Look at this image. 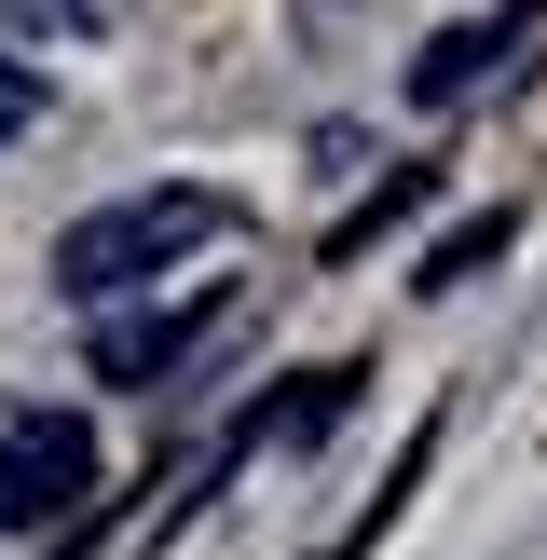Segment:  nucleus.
Returning a JSON list of instances; mask_svg holds the SVG:
<instances>
[{
  "mask_svg": "<svg viewBox=\"0 0 547 560\" xmlns=\"http://www.w3.org/2000/svg\"><path fill=\"white\" fill-rule=\"evenodd\" d=\"M206 233H233V191H124V206H96V219H69V233H55V288H69V301L164 288Z\"/></svg>",
  "mask_w": 547,
  "mask_h": 560,
  "instance_id": "obj_1",
  "label": "nucleus"
},
{
  "mask_svg": "<svg viewBox=\"0 0 547 560\" xmlns=\"http://www.w3.org/2000/svg\"><path fill=\"white\" fill-rule=\"evenodd\" d=\"M82 479H96V438H82L69 410H14V424H0V520H14V534H55V520L82 506Z\"/></svg>",
  "mask_w": 547,
  "mask_h": 560,
  "instance_id": "obj_2",
  "label": "nucleus"
},
{
  "mask_svg": "<svg viewBox=\"0 0 547 560\" xmlns=\"http://www.w3.org/2000/svg\"><path fill=\"white\" fill-rule=\"evenodd\" d=\"M191 328H206V315H137V328H96V370H109V383H151V370H178V342H191Z\"/></svg>",
  "mask_w": 547,
  "mask_h": 560,
  "instance_id": "obj_3",
  "label": "nucleus"
},
{
  "mask_svg": "<svg viewBox=\"0 0 547 560\" xmlns=\"http://www.w3.org/2000/svg\"><path fill=\"white\" fill-rule=\"evenodd\" d=\"M507 42H520V27H452V42H438V55H424V69H410V96H424V109H452V96H465V82H479V69H492V55H507Z\"/></svg>",
  "mask_w": 547,
  "mask_h": 560,
  "instance_id": "obj_4",
  "label": "nucleus"
},
{
  "mask_svg": "<svg viewBox=\"0 0 547 560\" xmlns=\"http://www.w3.org/2000/svg\"><path fill=\"white\" fill-rule=\"evenodd\" d=\"M27 109H42V82H27L14 55H0V137H27Z\"/></svg>",
  "mask_w": 547,
  "mask_h": 560,
  "instance_id": "obj_5",
  "label": "nucleus"
}]
</instances>
